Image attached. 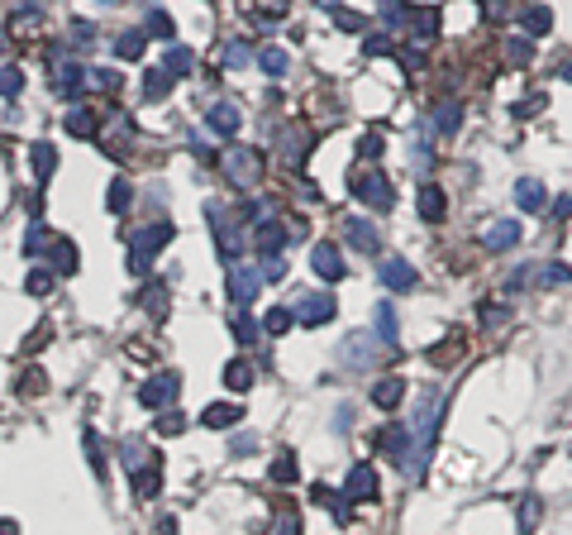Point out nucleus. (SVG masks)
Segmentation results:
<instances>
[{"instance_id": "nucleus-6", "label": "nucleus", "mask_w": 572, "mask_h": 535, "mask_svg": "<svg viewBox=\"0 0 572 535\" xmlns=\"http://www.w3.org/2000/svg\"><path fill=\"white\" fill-rule=\"evenodd\" d=\"M344 497L353 502V506H362V502H377V497H382V483H377V469H372L368 459L348 469V478H344Z\"/></svg>"}, {"instance_id": "nucleus-18", "label": "nucleus", "mask_w": 572, "mask_h": 535, "mask_svg": "<svg viewBox=\"0 0 572 535\" xmlns=\"http://www.w3.org/2000/svg\"><path fill=\"white\" fill-rule=\"evenodd\" d=\"M239 421H244V411L234 406V402H211V406L201 411V425H205V431H234Z\"/></svg>"}, {"instance_id": "nucleus-48", "label": "nucleus", "mask_w": 572, "mask_h": 535, "mask_svg": "<svg viewBox=\"0 0 572 535\" xmlns=\"http://www.w3.org/2000/svg\"><path fill=\"white\" fill-rule=\"evenodd\" d=\"M181 431H187V416H181L177 406H167L158 416V435H181Z\"/></svg>"}, {"instance_id": "nucleus-61", "label": "nucleus", "mask_w": 572, "mask_h": 535, "mask_svg": "<svg viewBox=\"0 0 572 535\" xmlns=\"http://www.w3.org/2000/svg\"><path fill=\"white\" fill-rule=\"evenodd\" d=\"M0 535H20V521H10V516H0Z\"/></svg>"}, {"instance_id": "nucleus-3", "label": "nucleus", "mask_w": 572, "mask_h": 535, "mask_svg": "<svg viewBox=\"0 0 572 535\" xmlns=\"http://www.w3.org/2000/svg\"><path fill=\"white\" fill-rule=\"evenodd\" d=\"M172 235H177V230L167 225V221H153V225H144V230H134V239H129V272H138V278H144L153 258H158L167 244H172Z\"/></svg>"}, {"instance_id": "nucleus-28", "label": "nucleus", "mask_w": 572, "mask_h": 535, "mask_svg": "<svg viewBox=\"0 0 572 535\" xmlns=\"http://www.w3.org/2000/svg\"><path fill=\"white\" fill-rule=\"evenodd\" d=\"M220 378H225L229 392H248V388H253V364H248L244 354H239V359L225 364V373H220Z\"/></svg>"}, {"instance_id": "nucleus-38", "label": "nucleus", "mask_w": 572, "mask_h": 535, "mask_svg": "<svg viewBox=\"0 0 572 535\" xmlns=\"http://www.w3.org/2000/svg\"><path fill=\"white\" fill-rule=\"evenodd\" d=\"M301 478V464H296V455H291V449H282V455H277V464H272V483H296Z\"/></svg>"}, {"instance_id": "nucleus-35", "label": "nucleus", "mask_w": 572, "mask_h": 535, "mask_svg": "<svg viewBox=\"0 0 572 535\" xmlns=\"http://www.w3.org/2000/svg\"><path fill=\"white\" fill-rule=\"evenodd\" d=\"M144 34H153V38H167V44H172V38H177V24H172V15H167V10H148Z\"/></svg>"}, {"instance_id": "nucleus-51", "label": "nucleus", "mask_w": 572, "mask_h": 535, "mask_svg": "<svg viewBox=\"0 0 572 535\" xmlns=\"http://www.w3.org/2000/svg\"><path fill=\"white\" fill-rule=\"evenodd\" d=\"M282 278H286V258L268 254V258H262V282H282Z\"/></svg>"}, {"instance_id": "nucleus-44", "label": "nucleus", "mask_w": 572, "mask_h": 535, "mask_svg": "<svg viewBox=\"0 0 572 535\" xmlns=\"http://www.w3.org/2000/svg\"><path fill=\"white\" fill-rule=\"evenodd\" d=\"M539 272H535V282L539 287H553V282H572V268L568 263H535Z\"/></svg>"}, {"instance_id": "nucleus-22", "label": "nucleus", "mask_w": 572, "mask_h": 535, "mask_svg": "<svg viewBox=\"0 0 572 535\" xmlns=\"http://www.w3.org/2000/svg\"><path fill=\"white\" fill-rule=\"evenodd\" d=\"M444 215H449V196H444L435 182H425V187H420V221H425V225H439Z\"/></svg>"}, {"instance_id": "nucleus-31", "label": "nucleus", "mask_w": 572, "mask_h": 535, "mask_svg": "<svg viewBox=\"0 0 572 535\" xmlns=\"http://www.w3.org/2000/svg\"><path fill=\"white\" fill-rule=\"evenodd\" d=\"M144 53H148V34H144V29H124V34L115 38V58L134 63V58H144Z\"/></svg>"}, {"instance_id": "nucleus-47", "label": "nucleus", "mask_w": 572, "mask_h": 535, "mask_svg": "<svg viewBox=\"0 0 572 535\" xmlns=\"http://www.w3.org/2000/svg\"><path fill=\"white\" fill-rule=\"evenodd\" d=\"M258 63H262V72H268V77H286V67H291V58L282 48H262Z\"/></svg>"}, {"instance_id": "nucleus-12", "label": "nucleus", "mask_w": 572, "mask_h": 535, "mask_svg": "<svg viewBox=\"0 0 572 535\" xmlns=\"http://www.w3.org/2000/svg\"><path fill=\"white\" fill-rule=\"evenodd\" d=\"M129 488H134V497H138V502L158 497V488H162V464H158V455H148V459L129 473Z\"/></svg>"}, {"instance_id": "nucleus-54", "label": "nucleus", "mask_w": 572, "mask_h": 535, "mask_svg": "<svg viewBox=\"0 0 572 535\" xmlns=\"http://www.w3.org/2000/svg\"><path fill=\"white\" fill-rule=\"evenodd\" d=\"M44 244H53L48 235H44V225H29V235H24V254H44Z\"/></svg>"}, {"instance_id": "nucleus-16", "label": "nucleus", "mask_w": 572, "mask_h": 535, "mask_svg": "<svg viewBox=\"0 0 572 535\" xmlns=\"http://www.w3.org/2000/svg\"><path fill=\"white\" fill-rule=\"evenodd\" d=\"M253 249L268 258V254H282L286 249V225L282 221H258L253 225Z\"/></svg>"}, {"instance_id": "nucleus-30", "label": "nucleus", "mask_w": 572, "mask_h": 535, "mask_svg": "<svg viewBox=\"0 0 572 535\" xmlns=\"http://www.w3.org/2000/svg\"><path fill=\"white\" fill-rule=\"evenodd\" d=\"M311 502H315V506H325V512H334L339 521H348V502H344V492H339V488L315 483V488H311Z\"/></svg>"}, {"instance_id": "nucleus-60", "label": "nucleus", "mask_w": 572, "mask_h": 535, "mask_svg": "<svg viewBox=\"0 0 572 535\" xmlns=\"http://www.w3.org/2000/svg\"><path fill=\"white\" fill-rule=\"evenodd\" d=\"M177 531H181L177 516H162V521H158V535H177Z\"/></svg>"}, {"instance_id": "nucleus-27", "label": "nucleus", "mask_w": 572, "mask_h": 535, "mask_svg": "<svg viewBox=\"0 0 572 535\" xmlns=\"http://www.w3.org/2000/svg\"><path fill=\"white\" fill-rule=\"evenodd\" d=\"M377 335H382V349H401V325H396V306H392V301L377 306Z\"/></svg>"}, {"instance_id": "nucleus-34", "label": "nucleus", "mask_w": 572, "mask_h": 535, "mask_svg": "<svg viewBox=\"0 0 572 535\" xmlns=\"http://www.w3.org/2000/svg\"><path fill=\"white\" fill-rule=\"evenodd\" d=\"M138 301H144V311L153 315V321H162V315H167V282H148Z\"/></svg>"}, {"instance_id": "nucleus-53", "label": "nucleus", "mask_w": 572, "mask_h": 535, "mask_svg": "<svg viewBox=\"0 0 572 535\" xmlns=\"http://www.w3.org/2000/svg\"><path fill=\"white\" fill-rule=\"evenodd\" d=\"M358 154H362V163H377V158H382V134H368V139H358Z\"/></svg>"}, {"instance_id": "nucleus-9", "label": "nucleus", "mask_w": 572, "mask_h": 535, "mask_svg": "<svg viewBox=\"0 0 572 535\" xmlns=\"http://www.w3.org/2000/svg\"><path fill=\"white\" fill-rule=\"evenodd\" d=\"M129 139H134V125H129L124 115H110L105 125H95V144H101L110 158H124V154H129Z\"/></svg>"}, {"instance_id": "nucleus-32", "label": "nucleus", "mask_w": 572, "mask_h": 535, "mask_svg": "<svg viewBox=\"0 0 572 535\" xmlns=\"http://www.w3.org/2000/svg\"><path fill=\"white\" fill-rule=\"evenodd\" d=\"M458 120H463V105L444 101V105H435V115H429V130H435V134H453Z\"/></svg>"}, {"instance_id": "nucleus-1", "label": "nucleus", "mask_w": 572, "mask_h": 535, "mask_svg": "<svg viewBox=\"0 0 572 535\" xmlns=\"http://www.w3.org/2000/svg\"><path fill=\"white\" fill-rule=\"evenodd\" d=\"M205 221H211V230H215V249H220V258H225V263H234V258L248 249V230H244V221H239V215H229L225 201H205Z\"/></svg>"}, {"instance_id": "nucleus-15", "label": "nucleus", "mask_w": 572, "mask_h": 535, "mask_svg": "<svg viewBox=\"0 0 572 535\" xmlns=\"http://www.w3.org/2000/svg\"><path fill=\"white\" fill-rule=\"evenodd\" d=\"M368 397H372V406H377V411H396V406H401V397H406V378H396V373L377 378Z\"/></svg>"}, {"instance_id": "nucleus-2", "label": "nucleus", "mask_w": 572, "mask_h": 535, "mask_svg": "<svg viewBox=\"0 0 572 535\" xmlns=\"http://www.w3.org/2000/svg\"><path fill=\"white\" fill-rule=\"evenodd\" d=\"M439 416H444V392H439V388H425V392H420V402H415V421H410L415 455H420V464H429V455H435Z\"/></svg>"}, {"instance_id": "nucleus-43", "label": "nucleus", "mask_w": 572, "mask_h": 535, "mask_svg": "<svg viewBox=\"0 0 572 535\" xmlns=\"http://www.w3.org/2000/svg\"><path fill=\"white\" fill-rule=\"evenodd\" d=\"M539 516H543V502L539 497H520V535H535Z\"/></svg>"}, {"instance_id": "nucleus-42", "label": "nucleus", "mask_w": 572, "mask_h": 535, "mask_svg": "<svg viewBox=\"0 0 572 535\" xmlns=\"http://www.w3.org/2000/svg\"><path fill=\"white\" fill-rule=\"evenodd\" d=\"M87 87H91V91H120V72H115V67H91V72H87Z\"/></svg>"}, {"instance_id": "nucleus-14", "label": "nucleus", "mask_w": 572, "mask_h": 535, "mask_svg": "<svg viewBox=\"0 0 572 535\" xmlns=\"http://www.w3.org/2000/svg\"><path fill=\"white\" fill-rule=\"evenodd\" d=\"M81 87H87V72H81L77 63L62 58L58 67H53V96H58V101H77Z\"/></svg>"}, {"instance_id": "nucleus-40", "label": "nucleus", "mask_w": 572, "mask_h": 535, "mask_svg": "<svg viewBox=\"0 0 572 535\" xmlns=\"http://www.w3.org/2000/svg\"><path fill=\"white\" fill-rule=\"evenodd\" d=\"M291 325H296V311H291V306H272L268 321H262V330H268V335H286Z\"/></svg>"}, {"instance_id": "nucleus-39", "label": "nucleus", "mask_w": 572, "mask_h": 535, "mask_svg": "<svg viewBox=\"0 0 572 535\" xmlns=\"http://www.w3.org/2000/svg\"><path fill=\"white\" fill-rule=\"evenodd\" d=\"M129 201H134V187L124 182V177H115V182H110V196H105V205H110L115 215H124V211H129Z\"/></svg>"}, {"instance_id": "nucleus-59", "label": "nucleus", "mask_w": 572, "mask_h": 535, "mask_svg": "<svg viewBox=\"0 0 572 535\" xmlns=\"http://www.w3.org/2000/svg\"><path fill=\"white\" fill-rule=\"evenodd\" d=\"M529 53H535V48H529V38H515V44H510V58L515 63H529Z\"/></svg>"}, {"instance_id": "nucleus-37", "label": "nucleus", "mask_w": 572, "mask_h": 535, "mask_svg": "<svg viewBox=\"0 0 572 535\" xmlns=\"http://www.w3.org/2000/svg\"><path fill=\"white\" fill-rule=\"evenodd\" d=\"M81 440H87V464H91L95 483H101V478H105V445H101V435H95V431H87Z\"/></svg>"}, {"instance_id": "nucleus-52", "label": "nucleus", "mask_w": 572, "mask_h": 535, "mask_svg": "<svg viewBox=\"0 0 572 535\" xmlns=\"http://www.w3.org/2000/svg\"><path fill=\"white\" fill-rule=\"evenodd\" d=\"M53 282H58V272H53V268H38V272H29V282H24V287H29L34 297H44Z\"/></svg>"}, {"instance_id": "nucleus-56", "label": "nucleus", "mask_w": 572, "mask_h": 535, "mask_svg": "<svg viewBox=\"0 0 572 535\" xmlns=\"http://www.w3.org/2000/svg\"><path fill=\"white\" fill-rule=\"evenodd\" d=\"M91 38H95V24L91 20H72V44L81 48V44H91Z\"/></svg>"}, {"instance_id": "nucleus-57", "label": "nucleus", "mask_w": 572, "mask_h": 535, "mask_svg": "<svg viewBox=\"0 0 572 535\" xmlns=\"http://www.w3.org/2000/svg\"><path fill=\"white\" fill-rule=\"evenodd\" d=\"M482 321H486V325H506V321H510V311H506V306H496V301H492V306L482 311Z\"/></svg>"}, {"instance_id": "nucleus-58", "label": "nucleus", "mask_w": 572, "mask_h": 535, "mask_svg": "<svg viewBox=\"0 0 572 535\" xmlns=\"http://www.w3.org/2000/svg\"><path fill=\"white\" fill-rule=\"evenodd\" d=\"M234 455H253V449H258V440H253V435H234Z\"/></svg>"}, {"instance_id": "nucleus-8", "label": "nucleus", "mask_w": 572, "mask_h": 535, "mask_svg": "<svg viewBox=\"0 0 572 535\" xmlns=\"http://www.w3.org/2000/svg\"><path fill=\"white\" fill-rule=\"evenodd\" d=\"M177 392H181V378H177V373H158V378H148L144 388H138V406L162 411V406L177 402Z\"/></svg>"}, {"instance_id": "nucleus-10", "label": "nucleus", "mask_w": 572, "mask_h": 535, "mask_svg": "<svg viewBox=\"0 0 572 535\" xmlns=\"http://www.w3.org/2000/svg\"><path fill=\"white\" fill-rule=\"evenodd\" d=\"M334 315H339V301L329 292H311L296 301V325H329Z\"/></svg>"}, {"instance_id": "nucleus-19", "label": "nucleus", "mask_w": 572, "mask_h": 535, "mask_svg": "<svg viewBox=\"0 0 572 535\" xmlns=\"http://www.w3.org/2000/svg\"><path fill=\"white\" fill-rule=\"evenodd\" d=\"M205 130L211 134H220V139H234V134H239V111H234V105H211V111H205Z\"/></svg>"}, {"instance_id": "nucleus-25", "label": "nucleus", "mask_w": 572, "mask_h": 535, "mask_svg": "<svg viewBox=\"0 0 572 535\" xmlns=\"http://www.w3.org/2000/svg\"><path fill=\"white\" fill-rule=\"evenodd\" d=\"M515 205H520V211H543V205H549V196H543V182H535V177H520V182H515Z\"/></svg>"}, {"instance_id": "nucleus-49", "label": "nucleus", "mask_w": 572, "mask_h": 535, "mask_svg": "<svg viewBox=\"0 0 572 535\" xmlns=\"http://www.w3.org/2000/svg\"><path fill=\"white\" fill-rule=\"evenodd\" d=\"M24 91V72L20 67H0V96H20Z\"/></svg>"}, {"instance_id": "nucleus-46", "label": "nucleus", "mask_w": 572, "mask_h": 535, "mask_svg": "<svg viewBox=\"0 0 572 535\" xmlns=\"http://www.w3.org/2000/svg\"><path fill=\"white\" fill-rule=\"evenodd\" d=\"M234 339H239V345H253V339H258V325L253 321H248V306H239V311H234Z\"/></svg>"}, {"instance_id": "nucleus-26", "label": "nucleus", "mask_w": 572, "mask_h": 535, "mask_svg": "<svg viewBox=\"0 0 572 535\" xmlns=\"http://www.w3.org/2000/svg\"><path fill=\"white\" fill-rule=\"evenodd\" d=\"M382 282L392 287V292H410V287H415V268L406 263V258H386V263H382Z\"/></svg>"}, {"instance_id": "nucleus-7", "label": "nucleus", "mask_w": 572, "mask_h": 535, "mask_svg": "<svg viewBox=\"0 0 572 535\" xmlns=\"http://www.w3.org/2000/svg\"><path fill=\"white\" fill-rule=\"evenodd\" d=\"M258 292H262V268H248V263L234 258L229 263V301L234 306H253Z\"/></svg>"}, {"instance_id": "nucleus-20", "label": "nucleus", "mask_w": 572, "mask_h": 535, "mask_svg": "<svg viewBox=\"0 0 572 535\" xmlns=\"http://www.w3.org/2000/svg\"><path fill=\"white\" fill-rule=\"evenodd\" d=\"M406 38H410V44H435V38H439V10H410Z\"/></svg>"}, {"instance_id": "nucleus-4", "label": "nucleus", "mask_w": 572, "mask_h": 535, "mask_svg": "<svg viewBox=\"0 0 572 535\" xmlns=\"http://www.w3.org/2000/svg\"><path fill=\"white\" fill-rule=\"evenodd\" d=\"M220 172L229 177L234 191H258V182H262V154H258V148H225V154H220Z\"/></svg>"}, {"instance_id": "nucleus-41", "label": "nucleus", "mask_w": 572, "mask_h": 535, "mask_svg": "<svg viewBox=\"0 0 572 535\" xmlns=\"http://www.w3.org/2000/svg\"><path fill=\"white\" fill-rule=\"evenodd\" d=\"M95 125H101V120H95L91 111H72V115H67V134H77V139H95Z\"/></svg>"}, {"instance_id": "nucleus-21", "label": "nucleus", "mask_w": 572, "mask_h": 535, "mask_svg": "<svg viewBox=\"0 0 572 535\" xmlns=\"http://www.w3.org/2000/svg\"><path fill=\"white\" fill-rule=\"evenodd\" d=\"M520 235H525L520 221H496V225L482 235V244H486L492 254H501V249H515V244H520Z\"/></svg>"}, {"instance_id": "nucleus-45", "label": "nucleus", "mask_w": 572, "mask_h": 535, "mask_svg": "<svg viewBox=\"0 0 572 535\" xmlns=\"http://www.w3.org/2000/svg\"><path fill=\"white\" fill-rule=\"evenodd\" d=\"M172 81H177V77H167L162 67H158V72H148V77H144V96H148V101H162V96L172 91Z\"/></svg>"}, {"instance_id": "nucleus-50", "label": "nucleus", "mask_w": 572, "mask_h": 535, "mask_svg": "<svg viewBox=\"0 0 572 535\" xmlns=\"http://www.w3.org/2000/svg\"><path fill=\"white\" fill-rule=\"evenodd\" d=\"M120 455H124V469H129V473H134V469H138V464H144V459L153 455V449H144V445H138V440H124V445H120Z\"/></svg>"}, {"instance_id": "nucleus-5", "label": "nucleus", "mask_w": 572, "mask_h": 535, "mask_svg": "<svg viewBox=\"0 0 572 535\" xmlns=\"http://www.w3.org/2000/svg\"><path fill=\"white\" fill-rule=\"evenodd\" d=\"M353 196L362 205H372V211H392L396 196H392V177L377 172V163H362V168L353 172Z\"/></svg>"}, {"instance_id": "nucleus-63", "label": "nucleus", "mask_w": 572, "mask_h": 535, "mask_svg": "<svg viewBox=\"0 0 572 535\" xmlns=\"http://www.w3.org/2000/svg\"><path fill=\"white\" fill-rule=\"evenodd\" d=\"M563 77H568V81H572V67H568V72H563Z\"/></svg>"}, {"instance_id": "nucleus-29", "label": "nucleus", "mask_w": 572, "mask_h": 535, "mask_svg": "<svg viewBox=\"0 0 572 535\" xmlns=\"http://www.w3.org/2000/svg\"><path fill=\"white\" fill-rule=\"evenodd\" d=\"M191 67H196V53L181 48V44H167V58H162L167 77H191Z\"/></svg>"}, {"instance_id": "nucleus-23", "label": "nucleus", "mask_w": 572, "mask_h": 535, "mask_svg": "<svg viewBox=\"0 0 572 535\" xmlns=\"http://www.w3.org/2000/svg\"><path fill=\"white\" fill-rule=\"evenodd\" d=\"M48 254H53V272H62V278H72V272L81 268V254H77V244H72V239H62V235L48 244Z\"/></svg>"}, {"instance_id": "nucleus-13", "label": "nucleus", "mask_w": 572, "mask_h": 535, "mask_svg": "<svg viewBox=\"0 0 572 535\" xmlns=\"http://www.w3.org/2000/svg\"><path fill=\"white\" fill-rule=\"evenodd\" d=\"M277 148H282V163H286V168H301L305 154H311V130H305V125H286L282 139H277Z\"/></svg>"}, {"instance_id": "nucleus-55", "label": "nucleus", "mask_w": 572, "mask_h": 535, "mask_svg": "<svg viewBox=\"0 0 572 535\" xmlns=\"http://www.w3.org/2000/svg\"><path fill=\"white\" fill-rule=\"evenodd\" d=\"M272 535H301V516L282 512V516H277V526H272Z\"/></svg>"}, {"instance_id": "nucleus-36", "label": "nucleus", "mask_w": 572, "mask_h": 535, "mask_svg": "<svg viewBox=\"0 0 572 535\" xmlns=\"http://www.w3.org/2000/svg\"><path fill=\"white\" fill-rule=\"evenodd\" d=\"M29 154H34V177H38V187H44L53 177V168H58V154H53V144H34Z\"/></svg>"}, {"instance_id": "nucleus-24", "label": "nucleus", "mask_w": 572, "mask_h": 535, "mask_svg": "<svg viewBox=\"0 0 572 535\" xmlns=\"http://www.w3.org/2000/svg\"><path fill=\"white\" fill-rule=\"evenodd\" d=\"M344 230H348V244H353V249L358 254H377V249H382V239H377V230L368 225V221H358V215H353V221H344Z\"/></svg>"}, {"instance_id": "nucleus-17", "label": "nucleus", "mask_w": 572, "mask_h": 535, "mask_svg": "<svg viewBox=\"0 0 572 535\" xmlns=\"http://www.w3.org/2000/svg\"><path fill=\"white\" fill-rule=\"evenodd\" d=\"M339 359L348 364V368H372L377 364V349H372V335H348L344 339V349H339Z\"/></svg>"}, {"instance_id": "nucleus-62", "label": "nucleus", "mask_w": 572, "mask_h": 535, "mask_svg": "<svg viewBox=\"0 0 572 535\" xmlns=\"http://www.w3.org/2000/svg\"><path fill=\"white\" fill-rule=\"evenodd\" d=\"M482 5H486V10H492V15H496V10H501V0H482Z\"/></svg>"}, {"instance_id": "nucleus-33", "label": "nucleus", "mask_w": 572, "mask_h": 535, "mask_svg": "<svg viewBox=\"0 0 572 535\" xmlns=\"http://www.w3.org/2000/svg\"><path fill=\"white\" fill-rule=\"evenodd\" d=\"M520 29L529 38H539V34H549L553 29V10L549 5H535V10H525V20H520Z\"/></svg>"}, {"instance_id": "nucleus-11", "label": "nucleus", "mask_w": 572, "mask_h": 535, "mask_svg": "<svg viewBox=\"0 0 572 535\" xmlns=\"http://www.w3.org/2000/svg\"><path fill=\"white\" fill-rule=\"evenodd\" d=\"M311 268H315V278H319V282H339L344 272H348V268H344L339 244H329V239H325V244H315V249H311Z\"/></svg>"}]
</instances>
